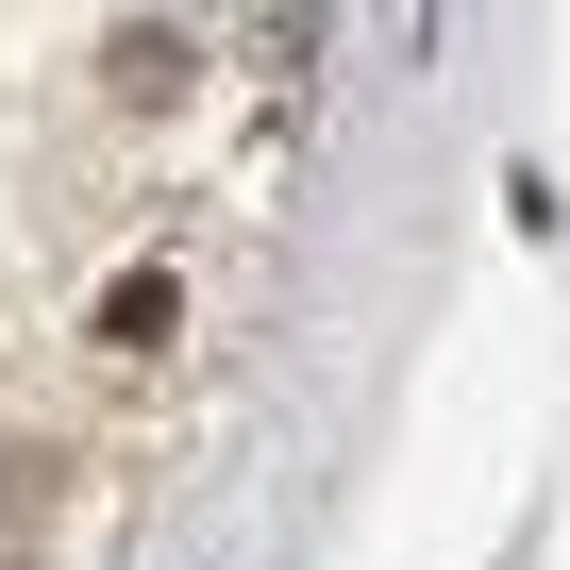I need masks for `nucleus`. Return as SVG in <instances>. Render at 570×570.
<instances>
[{
	"label": "nucleus",
	"mask_w": 570,
	"mask_h": 570,
	"mask_svg": "<svg viewBox=\"0 0 570 570\" xmlns=\"http://www.w3.org/2000/svg\"><path fill=\"white\" fill-rule=\"evenodd\" d=\"M168 320H185V303H168V268H135V285H118V303H101V336H118V353H151Z\"/></svg>",
	"instance_id": "obj_1"
}]
</instances>
